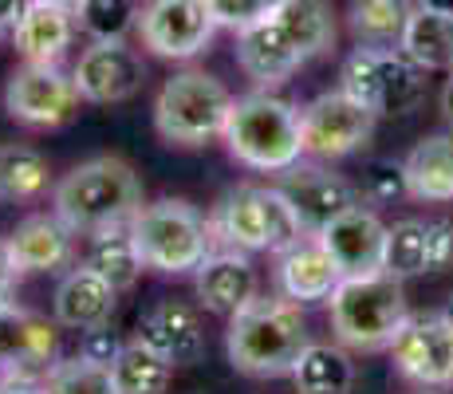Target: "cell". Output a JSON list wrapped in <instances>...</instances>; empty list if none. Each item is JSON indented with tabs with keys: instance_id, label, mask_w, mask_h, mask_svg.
I'll return each mask as SVG.
<instances>
[{
	"instance_id": "cell-6",
	"label": "cell",
	"mask_w": 453,
	"mask_h": 394,
	"mask_svg": "<svg viewBox=\"0 0 453 394\" xmlns=\"http://www.w3.org/2000/svg\"><path fill=\"white\" fill-rule=\"evenodd\" d=\"M209 229L225 249L273 252V257L308 236L280 186H233L209 213Z\"/></svg>"
},
{
	"instance_id": "cell-15",
	"label": "cell",
	"mask_w": 453,
	"mask_h": 394,
	"mask_svg": "<svg viewBox=\"0 0 453 394\" xmlns=\"http://www.w3.org/2000/svg\"><path fill=\"white\" fill-rule=\"evenodd\" d=\"M83 103H127L142 91L146 64L127 40H91L72 67Z\"/></svg>"
},
{
	"instance_id": "cell-31",
	"label": "cell",
	"mask_w": 453,
	"mask_h": 394,
	"mask_svg": "<svg viewBox=\"0 0 453 394\" xmlns=\"http://www.w3.org/2000/svg\"><path fill=\"white\" fill-rule=\"evenodd\" d=\"M382 273L406 280L426 276V221L422 217H403L387 225V249H382Z\"/></svg>"
},
{
	"instance_id": "cell-17",
	"label": "cell",
	"mask_w": 453,
	"mask_h": 394,
	"mask_svg": "<svg viewBox=\"0 0 453 394\" xmlns=\"http://www.w3.org/2000/svg\"><path fill=\"white\" fill-rule=\"evenodd\" d=\"M194 288L205 312L229 320L233 312H241L245 304L260 296V276H257V265H252V252L217 244L202 260V268L194 273Z\"/></svg>"
},
{
	"instance_id": "cell-2",
	"label": "cell",
	"mask_w": 453,
	"mask_h": 394,
	"mask_svg": "<svg viewBox=\"0 0 453 394\" xmlns=\"http://www.w3.org/2000/svg\"><path fill=\"white\" fill-rule=\"evenodd\" d=\"M311 344L308 315L303 304L288 296H257L241 312L229 315L225 331V352H229L233 371L249 379H280L292 375L296 359Z\"/></svg>"
},
{
	"instance_id": "cell-38",
	"label": "cell",
	"mask_w": 453,
	"mask_h": 394,
	"mask_svg": "<svg viewBox=\"0 0 453 394\" xmlns=\"http://www.w3.org/2000/svg\"><path fill=\"white\" fill-rule=\"evenodd\" d=\"M32 0H0V40H12Z\"/></svg>"
},
{
	"instance_id": "cell-43",
	"label": "cell",
	"mask_w": 453,
	"mask_h": 394,
	"mask_svg": "<svg viewBox=\"0 0 453 394\" xmlns=\"http://www.w3.org/2000/svg\"><path fill=\"white\" fill-rule=\"evenodd\" d=\"M36 4H56V8H72V12H75V4H80V0H36Z\"/></svg>"
},
{
	"instance_id": "cell-28",
	"label": "cell",
	"mask_w": 453,
	"mask_h": 394,
	"mask_svg": "<svg viewBox=\"0 0 453 394\" xmlns=\"http://www.w3.org/2000/svg\"><path fill=\"white\" fill-rule=\"evenodd\" d=\"M111 379H115L119 394H165L173 379V363L154 347L130 339L115 363H111Z\"/></svg>"
},
{
	"instance_id": "cell-33",
	"label": "cell",
	"mask_w": 453,
	"mask_h": 394,
	"mask_svg": "<svg viewBox=\"0 0 453 394\" xmlns=\"http://www.w3.org/2000/svg\"><path fill=\"white\" fill-rule=\"evenodd\" d=\"M40 382H43V394H119L115 379H111V367H99L83 355L51 363L40 375Z\"/></svg>"
},
{
	"instance_id": "cell-10",
	"label": "cell",
	"mask_w": 453,
	"mask_h": 394,
	"mask_svg": "<svg viewBox=\"0 0 453 394\" xmlns=\"http://www.w3.org/2000/svg\"><path fill=\"white\" fill-rule=\"evenodd\" d=\"M80 87L72 72L59 64H28L12 67L4 83V111L12 122L28 130H59L80 115Z\"/></svg>"
},
{
	"instance_id": "cell-39",
	"label": "cell",
	"mask_w": 453,
	"mask_h": 394,
	"mask_svg": "<svg viewBox=\"0 0 453 394\" xmlns=\"http://www.w3.org/2000/svg\"><path fill=\"white\" fill-rule=\"evenodd\" d=\"M0 394H43V382L36 375L8 371V375H0Z\"/></svg>"
},
{
	"instance_id": "cell-12",
	"label": "cell",
	"mask_w": 453,
	"mask_h": 394,
	"mask_svg": "<svg viewBox=\"0 0 453 394\" xmlns=\"http://www.w3.org/2000/svg\"><path fill=\"white\" fill-rule=\"evenodd\" d=\"M387 352L403 379H411L426 390L453 387V323L441 312L406 315Z\"/></svg>"
},
{
	"instance_id": "cell-21",
	"label": "cell",
	"mask_w": 453,
	"mask_h": 394,
	"mask_svg": "<svg viewBox=\"0 0 453 394\" xmlns=\"http://www.w3.org/2000/svg\"><path fill=\"white\" fill-rule=\"evenodd\" d=\"M119 308V288L107 284L95 268H72L56 288V300H51V315H56L59 328L67 331H91L103 323L115 320Z\"/></svg>"
},
{
	"instance_id": "cell-19",
	"label": "cell",
	"mask_w": 453,
	"mask_h": 394,
	"mask_svg": "<svg viewBox=\"0 0 453 394\" xmlns=\"http://www.w3.org/2000/svg\"><path fill=\"white\" fill-rule=\"evenodd\" d=\"M4 249L16 276L59 273V268H67L75 260V233L56 213H36V217H24L4 236Z\"/></svg>"
},
{
	"instance_id": "cell-44",
	"label": "cell",
	"mask_w": 453,
	"mask_h": 394,
	"mask_svg": "<svg viewBox=\"0 0 453 394\" xmlns=\"http://www.w3.org/2000/svg\"><path fill=\"white\" fill-rule=\"evenodd\" d=\"M441 315H446V320L453 323V296H449V304H446V308H441Z\"/></svg>"
},
{
	"instance_id": "cell-25",
	"label": "cell",
	"mask_w": 453,
	"mask_h": 394,
	"mask_svg": "<svg viewBox=\"0 0 453 394\" xmlns=\"http://www.w3.org/2000/svg\"><path fill=\"white\" fill-rule=\"evenodd\" d=\"M87 252H83V265L95 268L107 284H115L119 292H130L142 276V252L134 244V233H130V221L127 225H111V229H99V233H87Z\"/></svg>"
},
{
	"instance_id": "cell-32",
	"label": "cell",
	"mask_w": 453,
	"mask_h": 394,
	"mask_svg": "<svg viewBox=\"0 0 453 394\" xmlns=\"http://www.w3.org/2000/svg\"><path fill=\"white\" fill-rule=\"evenodd\" d=\"M138 0H80L75 24L91 40H127L138 28Z\"/></svg>"
},
{
	"instance_id": "cell-35",
	"label": "cell",
	"mask_w": 453,
	"mask_h": 394,
	"mask_svg": "<svg viewBox=\"0 0 453 394\" xmlns=\"http://www.w3.org/2000/svg\"><path fill=\"white\" fill-rule=\"evenodd\" d=\"M453 268V221L434 217L426 221V273H449Z\"/></svg>"
},
{
	"instance_id": "cell-5",
	"label": "cell",
	"mask_w": 453,
	"mask_h": 394,
	"mask_svg": "<svg viewBox=\"0 0 453 394\" xmlns=\"http://www.w3.org/2000/svg\"><path fill=\"white\" fill-rule=\"evenodd\" d=\"M324 304L331 331L347 352H387L403 320L411 315L403 280L382 268L367 276H343Z\"/></svg>"
},
{
	"instance_id": "cell-27",
	"label": "cell",
	"mask_w": 453,
	"mask_h": 394,
	"mask_svg": "<svg viewBox=\"0 0 453 394\" xmlns=\"http://www.w3.org/2000/svg\"><path fill=\"white\" fill-rule=\"evenodd\" d=\"M296 394H351L355 363L343 344H308L292 367Z\"/></svg>"
},
{
	"instance_id": "cell-8",
	"label": "cell",
	"mask_w": 453,
	"mask_h": 394,
	"mask_svg": "<svg viewBox=\"0 0 453 394\" xmlns=\"http://www.w3.org/2000/svg\"><path fill=\"white\" fill-rule=\"evenodd\" d=\"M229 111V87L202 67H186L162 83L158 99H154V130L162 135V143L194 151V146H205L225 135Z\"/></svg>"
},
{
	"instance_id": "cell-37",
	"label": "cell",
	"mask_w": 453,
	"mask_h": 394,
	"mask_svg": "<svg viewBox=\"0 0 453 394\" xmlns=\"http://www.w3.org/2000/svg\"><path fill=\"white\" fill-rule=\"evenodd\" d=\"M123 339L111 331V323H103V328H91V331H83V344H80V355L83 359H91V363H99V367H111L119 359V352H123Z\"/></svg>"
},
{
	"instance_id": "cell-1",
	"label": "cell",
	"mask_w": 453,
	"mask_h": 394,
	"mask_svg": "<svg viewBox=\"0 0 453 394\" xmlns=\"http://www.w3.org/2000/svg\"><path fill=\"white\" fill-rule=\"evenodd\" d=\"M335 48V12L327 0H273L237 32V64L257 87L288 83L303 64Z\"/></svg>"
},
{
	"instance_id": "cell-7",
	"label": "cell",
	"mask_w": 453,
	"mask_h": 394,
	"mask_svg": "<svg viewBox=\"0 0 453 394\" xmlns=\"http://www.w3.org/2000/svg\"><path fill=\"white\" fill-rule=\"evenodd\" d=\"M130 233L142 252V265L162 276H186L197 273L202 260L217 249L209 217H202L186 197H162L146 201L130 217Z\"/></svg>"
},
{
	"instance_id": "cell-30",
	"label": "cell",
	"mask_w": 453,
	"mask_h": 394,
	"mask_svg": "<svg viewBox=\"0 0 453 394\" xmlns=\"http://www.w3.org/2000/svg\"><path fill=\"white\" fill-rule=\"evenodd\" d=\"M411 8V0H351L347 28L359 43H398Z\"/></svg>"
},
{
	"instance_id": "cell-9",
	"label": "cell",
	"mask_w": 453,
	"mask_h": 394,
	"mask_svg": "<svg viewBox=\"0 0 453 394\" xmlns=\"http://www.w3.org/2000/svg\"><path fill=\"white\" fill-rule=\"evenodd\" d=\"M339 87L374 115H411L426 95V72L398 43H359L339 67Z\"/></svg>"
},
{
	"instance_id": "cell-40",
	"label": "cell",
	"mask_w": 453,
	"mask_h": 394,
	"mask_svg": "<svg viewBox=\"0 0 453 394\" xmlns=\"http://www.w3.org/2000/svg\"><path fill=\"white\" fill-rule=\"evenodd\" d=\"M12 284H16V268H12V260H8L4 241H0V304L12 296Z\"/></svg>"
},
{
	"instance_id": "cell-41",
	"label": "cell",
	"mask_w": 453,
	"mask_h": 394,
	"mask_svg": "<svg viewBox=\"0 0 453 394\" xmlns=\"http://www.w3.org/2000/svg\"><path fill=\"white\" fill-rule=\"evenodd\" d=\"M441 115H446V122L453 127V79L441 87Z\"/></svg>"
},
{
	"instance_id": "cell-16",
	"label": "cell",
	"mask_w": 453,
	"mask_h": 394,
	"mask_svg": "<svg viewBox=\"0 0 453 394\" xmlns=\"http://www.w3.org/2000/svg\"><path fill=\"white\" fill-rule=\"evenodd\" d=\"M56 323H48L43 315L16 300L0 304V375H43L56 363Z\"/></svg>"
},
{
	"instance_id": "cell-3",
	"label": "cell",
	"mask_w": 453,
	"mask_h": 394,
	"mask_svg": "<svg viewBox=\"0 0 453 394\" xmlns=\"http://www.w3.org/2000/svg\"><path fill=\"white\" fill-rule=\"evenodd\" d=\"M142 205V178L119 154L87 158L51 189V213L72 233H99L111 225H127Z\"/></svg>"
},
{
	"instance_id": "cell-29",
	"label": "cell",
	"mask_w": 453,
	"mask_h": 394,
	"mask_svg": "<svg viewBox=\"0 0 453 394\" xmlns=\"http://www.w3.org/2000/svg\"><path fill=\"white\" fill-rule=\"evenodd\" d=\"M51 189L48 158L32 146H0V201H40Z\"/></svg>"
},
{
	"instance_id": "cell-20",
	"label": "cell",
	"mask_w": 453,
	"mask_h": 394,
	"mask_svg": "<svg viewBox=\"0 0 453 394\" xmlns=\"http://www.w3.org/2000/svg\"><path fill=\"white\" fill-rule=\"evenodd\" d=\"M319 244L331 252L343 276H367L382 268V249H387V225L379 221L374 209H347L343 217L319 233Z\"/></svg>"
},
{
	"instance_id": "cell-22",
	"label": "cell",
	"mask_w": 453,
	"mask_h": 394,
	"mask_svg": "<svg viewBox=\"0 0 453 394\" xmlns=\"http://www.w3.org/2000/svg\"><path fill=\"white\" fill-rule=\"evenodd\" d=\"M343 280L339 265L331 260V252L319 244V236H303L292 249L280 252L276 265V284L280 296H288L296 304H311V300H327L335 292V284Z\"/></svg>"
},
{
	"instance_id": "cell-14",
	"label": "cell",
	"mask_w": 453,
	"mask_h": 394,
	"mask_svg": "<svg viewBox=\"0 0 453 394\" xmlns=\"http://www.w3.org/2000/svg\"><path fill=\"white\" fill-rule=\"evenodd\" d=\"M280 189L292 201L296 217H300L303 233L319 236L335 217H343L347 209L363 205L359 186L343 174H335L331 166H316V162H296L280 174Z\"/></svg>"
},
{
	"instance_id": "cell-11",
	"label": "cell",
	"mask_w": 453,
	"mask_h": 394,
	"mask_svg": "<svg viewBox=\"0 0 453 394\" xmlns=\"http://www.w3.org/2000/svg\"><path fill=\"white\" fill-rule=\"evenodd\" d=\"M374 115L371 107H363L359 99L335 87L324 91L300 107V130H303V154L319 158V162H339V158L359 154L374 135Z\"/></svg>"
},
{
	"instance_id": "cell-18",
	"label": "cell",
	"mask_w": 453,
	"mask_h": 394,
	"mask_svg": "<svg viewBox=\"0 0 453 394\" xmlns=\"http://www.w3.org/2000/svg\"><path fill=\"white\" fill-rule=\"evenodd\" d=\"M134 339L154 352H162L173 367H194L205 355V331L197 308H189L178 296H165L154 308H146L134 323Z\"/></svg>"
},
{
	"instance_id": "cell-26",
	"label": "cell",
	"mask_w": 453,
	"mask_h": 394,
	"mask_svg": "<svg viewBox=\"0 0 453 394\" xmlns=\"http://www.w3.org/2000/svg\"><path fill=\"white\" fill-rule=\"evenodd\" d=\"M398 48L422 72H453V16L414 4L411 20H406L403 36H398Z\"/></svg>"
},
{
	"instance_id": "cell-42",
	"label": "cell",
	"mask_w": 453,
	"mask_h": 394,
	"mask_svg": "<svg viewBox=\"0 0 453 394\" xmlns=\"http://www.w3.org/2000/svg\"><path fill=\"white\" fill-rule=\"evenodd\" d=\"M422 8H430V12H446V16H453V0H418Z\"/></svg>"
},
{
	"instance_id": "cell-4",
	"label": "cell",
	"mask_w": 453,
	"mask_h": 394,
	"mask_svg": "<svg viewBox=\"0 0 453 394\" xmlns=\"http://www.w3.org/2000/svg\"><path fill=\"white\" fill-rule=\"evenodd\" d=\"M225 151L241 166L257 174H284L288 166L303 162V130L300 107L273 91H249L233 99L229 122L221 135Z\"/></svg>"
},
{
	"instance_id": "cell-23",
	"label": "cell",
	"mask_w": 453,
	"mask_h": 394,
	"mask_svg": "<svg viewBox=\"0 0 453 394\" xmlns=\"http://www.w3.org/2000/svg\"><path fill=\"white\" fill-rule=\"evenodd\" d=\"M75 32H80V24H75L72 8L36 4V0H32L20 28H16V36H12V48H16V56L28 59V64H64Z\"/></svg>"
},
{
	"instance_id": "cell-24",
	"label": "cell",
	"mask_w": 453,
	"mask_h": 394,
	"mask_svg": "<svg viewBox=\"0 0 453 394\" xmlns=\"http://www.w3.org/2000/svg\"><path fill=\"white\" fill-rule=\"evenodd\" d=\"M406 194L426 205H449L453 201V130L426 135L406 154Z\"/></svg>"
},
{
	"instance_id": "cell-34",
	"label": "cell",
	"mask_w": 453,
	"mask_h": 394,
	"mask_svg": "<svg viewBox=\"0 0 453 394\" xmlns=\"http://www.w3.org/2000/svg\"><path fill=\"white\" fill-rule=\"evenodd\" d=\"M355 186H359V197L367 205H390L398 197H411L406 194V170L395 158H371Z\"/></svg>"
},
{
	"instance_id": "cell-36",
	"label": "cell",
	"mask_w": 453,
	"mask_h": 394,
	"mask_svg": "<svg viewBox=\"0 0 453 394\" xmlns=\"http://www.w3.org/2000/svg\"><path fill=\"white\" fill-rule=\"evenodd\" d=\"M268 4H273V0H205V8L217 20V28H229V32L249 28Z\"/></svg>"
},
{
	"instance_id": "cell-13",
	"label": "cell",
	"mask_w": 453,
	"mask_h": 394,
	"mask_svg": "<svg viewBox=\"0 0 453 394\" xmlns=\"http://www.w3.org/2000/svg\"><path fill=\"white\" fill-rule=\"evenodd\" d=\"M138 40L158 59H194L209 48L217 20L205 0H146L138 12Z\"/></svg>"
}]
</instances>
